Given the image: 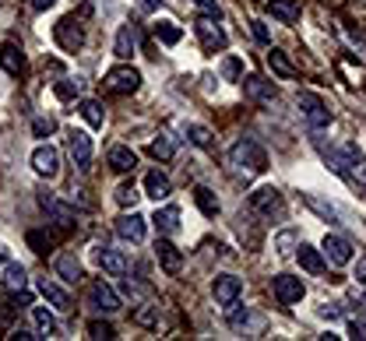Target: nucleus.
Returning a JSON list of instances; mask_svg holds the SVG:
<instances>
[{
    "label": "nucleus",
    "instance_id": "4be33fe9",
    "mask_svg": "<svg viewBox=\"0 0 366 341\" xmlns=\"http://www.w3.org/2000/svg\"><path fill=\"white\" fill-rule=\"evenodd\" d=\"M0 67H4L11 78H18L25 71V53H21L18 43H4V46H0Z\"/></svg>",
    "mask_w": 366,
    "mask_h": 341
},
{
    "label": "nucleus",
    "instance_id": "7ed1b4c3",
    "mask_svg": "<svg viewBox=\"0 0 366 341\" xmlns=\"http://www.w3.org/2000/svg\"><path fill=\"white\" fill-rule=\"evenodd\" d=\"M106 91L109 96H134V91L141 88V71L131 67V64H120L113 71H106Z\"/></svg>",
    "mask_w": 366,
    "mask_h": 341
},
{
    "label": "nucleus",
    "instance_id": "2f4dec72",
    "mask_svg": "<svg viewBox=\"0 0 366 341\" xmlns=\"http://www.w3.org/2000/svg\"><path fill=\"white\" fill-rule=\"evenodd\" d=\"M268 64H271V71L279 74V78H296V67L289 64V56H286L282 50H271V53H268Z\"/></svg>",
    "mask_w": 366,
    "mask_h": 341
},
{
    "label": "nucleus",
    "instance_id": "c03bdc74",
    "mask_svg": "<svg viewBox=\"0 0 366 341\" xmlns=\"http://www.w3.org/2000/svg\"><path fill=\"white\" fill-rule=\"evenodd\" d=\"M349 331H352L356 341H366V320H363V317H352V320H349Z\"/></svg>",
    "mask_w": 366,
    "mask_h": 341
},
{
    "label": "nucleus",
    "instance_id": "864d4df0",
    "mask_svg": "<svg viewBox=\"0 0 366 341\" xmlns=\"http://www.w3.org/2000/svg\"><path fill=\"white\" fill-rule=\"evenodd\" d=\"M356 176H359V179H363V183H366V159H363V162H359V169H356Z\"/></svg>",
    "mask_w": 366,
    "mask_h": 341
},
{
    "label": "nucleus",
    "instance_id": "393cba45",
    "mask_svg": "<svg viewBox=\"0 0 366 341\" xmlns=\"http://www.w3.org/2000/svg\"><path fill=\"white\" fill-rule=\"evenodd\" d=\"M151 226L159 229V236H176V232H180V208H176V204H169V208L155 211Z\"/></svg>",
    "mask_w": 366,
    "mask_h": 341
},
{
    "label": "nucleus",
    "instance_id": "ea45409f",
    "mask_svg": "<svg viewBox=\"0 0 366 341\" xmlns=\"http://www.w3.org/2000/svg\"><path fill=\"white\" fill-rule=\"evenodd\" d=\"M191 4H194L201 14H208V18L222 21V8H219V0H191Z\"/></svg>",
    "mask_w": 366,
    "mask_h": 341
},
{
    "label": "nucleus",
    "instance_id": "4468645a",
    "mask_svg": "<svg viewBox=\"0 0 366 341\" xmlns=\"http://www.w3.org/2000/svg\"><path fill=\"white\" fill-rule=\"evenodd\" d=\"M39 292H43V299L53 306V309H74V299H71V292L60 285V282H53V278H39Z\"/></svg>",
    "mask_w": 366,
    "mask_h": 341
},
{
    "label": "nucleus",
    "instance_id": "c85d7f7f",
    "mask_svg": "<svg viewBox=\"0 0 366 341\" xmlns=\"http://www.w3.org/2000/svg\"><path fill=\"white\" fill-rule=\"evenodd\" d=\"M25 282H28L25 267L8 261V264H4V289H8V292H21V289H25Z\"/></svg>",
    "mask_w": 366,
    "mask_h": 341
},
{
    "label": "nucleus",
    "instance_id": "49530a36",
    "mask_svg": "<svg viewBox=\"0 0 366 341\" xmlns=\"http://www.w3.org/2000/svg\"><path fill=\"white\" fill-rule=\"evenodd\" d=\"M134 320H138V324H144V327H151V324H155V309H151V306L138 309V314H134Z\"/></svg>",
    "mask_w": 366,
    "mask_h": 341
},
{
    "label": "nucleus",
    "instance_id": "1a4fd4ad",
    "mask_svg": "<svg viewBox=\"0 0 366 341\" xmlns=\"http://www.w3.org/2000/svg\"><path fill=\"white\" fill-rule=\"evenodd\" d=\"M250 208L254 211H261V214H282L286 211V201H282V190L279 187H261V190H254L250 194Z\"/></svg>",
    "mask_w": 366,
    "mask_h": 341
},
{
    "label": "nucleus",
    "instance_id": "7c9ffc66",
    "mask_svg": "<svg viewBox=\"0 0 366 341\" xmlns=\"http://www.w3.org/2000/svg\"><path fill=\"white\" fill-rule=\"evenodd\" d=\"M194 201H197V208L208 214V219H215V214H219V197L211 194L208 187H194Z\"/></svg>",
    "mask_w": 366,
    "mask_h": 341
},
{
    "label": "nucleus",
    "instance_id": "5701e85b",
    "mask_svg": "<svg viewBox=\"0 0 366 341\" xmlns=\"http://www.w3.org/2000/svg\"><path fill=\"white\" fill-rule=\"evenodd\" d=\"M96 261H99V267L103 271H109V274H127V257L120 254V250H109V246H99L96 250Z\"/></svg>",
    "mask_w": 366,
    "mask_h": 341
},
{
    "label": "nucleus",
    "instance_id": "6e6d98bb",
    "mask_svg": "<svg viewBox=\"0 0 366 341\" xmlns=\"http://www.w3.org/2000/svg\"><path fill=\"white\" fill-rule=\"evenodd\" d=\"M0 264H8V246L0 243Z\"/></svg>",
    "mask_w": 366,
    "mask_h": 341
},
{
    "label": "nucleus",
    "instance_id": "79ce46f5",
    "mask_svg": "<svg viewBox=\"0 0 366 341\" xmlns=\"http://www.w3.org/2000/svg\"><path fill=\"white\" fill-rule=\"evenodd\" d=\"M32 134H36V138H50V134H53V120H43V116L32 120Z\"/></svg>",
    "mask_w": 366,
    "mask_h": 341
},
{
    "label": "nucleus",
    "instance_id": "a878e982",
    "mask_svg": "<svg viewBox=\"0 0 366 341\" xmlns=\"http://www.w3.org/2000/svg\"><path fill=\"white\" fill-rule=\"evenodd\" d=\"M296 257H299V267L310 271V274H321L324 271V254L314 250L310 243H296Z\"/></svg>",
    "mask_w": 366,
    "mask_h": 341
},
{
    "label": "nucleus",
    "instance_id": "2eb2a0df",
    "mask_svg": "<svg viewBox=\"0 0 366 341\" xmlns=\"http://www.w3.org/2000/svg\"><path fill=\"white\" fill-rule=\"evenodd\" d=\"M32 169H36L39 176L53 179V176L60 173V151H56L53 144H39V148L32 151Z\"/></svg>",
    "mask_w": 366,
    "mask_h": 341
},
{
    "label": "nucleus",
    "instance_id": "473e14b6",
    "mask_svg": "<svg viewBox=\"0 0 366 341\" xmlns=\"http://www.w3.org/2000/svg\"><path fill=\"white\" fill-rule=\"evenodd\" d=\"M155 39H159L162 46H176V43L183 39V32H180V25H173V21H159V25H155Z\"/></svg>",
    "mask_w": 366,
    "mask_h": 341
},
{
    "label": "nucleus",
    "instance_id": "8fccbe9b",
    "mask_svg": "<svg viewBox=\"0 0 366 341\" xmlns=\"http://www.w3.org/2000/svg\"><path fill=\"white\" fill-rule=\"evenodd\" d=\"M28 4H32V11H50L56 0H28Z\"/></svg>",
    "mask_w": 366,
    "mask_h": 341
},
{
    "label": "nucleus",
    "instance_id": "a18cd8bd",
    "mask_svg": "<svg viewBox=\"0 0 366 341\" xmlns=\"http://www.w3.org/2000/svg\"><path fill=\"white\" fill-rule=\"evenodd\" d=\"M250 28H254V36H257V43L271 46V32H268V25H264V21H250Z\"/></svg>",
    "mask_w": 366,
    "mask_h": 341
},
{
    "label": "nucleus",
    "instance_id": "39448f33",
    "mask_svg": "<svg viewBox=\"0 0 366 341\" xmlns=\"http://www.w3.org/2000/svg\"><path fill=\"white\" fill-rule=\"evenodd\" d=\"M53 39H56V46L64 50V53H78V50L85 46V32H81L78 18H74V14L60 18V21L53 25Z\"/></svg>",
    "mask_w": 366,
    "mask_h": 341
},
{
    "label": "nucleus",
    "instance_id": "58836bf2",
    "mask_svg": "<svg viewBox=\"0 0 366 341\" xmlns=\"http://www.w3.org/2000/svg\"><path fill=\"white\" fill-rule=\"evenodd\" d=\"M88 338H96V341H109V338H116V331H113L109 324H103V320H92V324H88Z\"/></svg>",
    "mask_w": 366,
    "mask_h": 341
},
{
    "label": "nucleus",
    "instance_id": "20e7f679",
    "mask_svg": "<svg viewBox=\"0 0 366 341\" xmlns=\"http://www.w3.org/2000/svg\"><path fill=\"white\" fill-rule=\"evenodd\" d=\"M88 306L96 309V314H106V317H113V314H120V309H124L120 296L103 282V278H96V282L88 285Z\"/></svg>",
    "mask_w": 366,
    "mask_h": 341
},
{
    "label": "nucleus",
    "instance_id": "a211bd4d",
    "mask_svg": "<svg viewBox=\"0 0 366 341\" xmlns=\"http://www.w3.org/2000/svg\"><path fill=\"white\" fill-rule=\"evenodd\" d=\"M106 162H109L113 173H134V169H138V155H134V148H127V144H113L109 155H106Z\"/></svg>",
    "mask_w": 366,
    "mask_h": 341
},
{
    "label": "nucleus",
    "instance_id": "37998d69",
    "mask_svg": "<svg viewBox=\"0 0 366 341\" xmlns=\"http://www.w3.org/2000/svg\"><path fill=\"white\" fill-rule=\"evenodd\" d=\"M296 250V232H282L279 236V254H292Z\"/></svg>",
    "mask_w": 366,
    "mask_h": 341
},
{
    "label": "nucleus",
    "instance_id": "cd10ccee",
    "mask_svg": "<svg viewBox=\"0 0 366 341\" xmlns=\"http://www.w3.org/2000/svg\"><path fill=\"white\" fill-rule=\"evenodd\" d=\"M78 113L85 116V123L88 127H103V120H106V113H103V102H96V99H81V106H78Z\"/></svg>",
    "mask_w": 366,
    "mask_h": 341
},
{
    "label": "nucleus",
    "instance_id": "de8ad7c7",
    "mask_svg": "<svg viewBox=\"0 0 366 341\" xmlns=\"http://www.w3.org/2000/svg\"><path fill=\"white\" fill-rule=\"evenodd\" d=\"M321 317H324V320H334V317H342V309H338V302H327V306L321 309Z\"/></svg>",
    "mask_w": 366,
    "mask_h": 341
},
{
    "label": "nucleus",
    "instance_id": "9b49d317",
    "mask_svg": "<svg viewBox=\"0 0 366 341\" xmlns=\"http://www.w3.org/2000/svg\"><path fill=\"white\" fill-rule=\"evenodd\" d=\"M321 254L327 257V264L345 267V264L352 261V243H349V239H342V236H334V232H327V236H324V243H321Z\"/></svg>",
    "mask_w": 366,
    "mask_h": 341
},
{
    "label": "nucleus",
    "instance_id": "aec40b11",
    "mask_svg": "<svg viewBox=\"0 0 366 341\" xmlns=\"http://www.w3.org/2000/svg\"><path fill=\"white\" fill-rule=\"evenodd\" d=\"M144 194L151 197V201H166L169 194H173V183H169V176L166 173H159V169H151L148 176H144Z\"/></svg>",
    "mask_w": 366,
    "mask_h": 341
},
{
    "label": "nucleus",
    "instance_id": "72a5a7b5",
    "mask_svg": "<svg viewBox=\"0 0 366 341\" xmlns=\"http://www.w3.org/2000/svg\"><path fill=\"white\" fill-rule=\"evenodd\" d=\"M183 134H187V141L197 144V148H211V131L201 127V123H187V127H183Z\"/></svg>",
    "mask_w": 366,
    "mask_h": 341
},
{
    "label": "nucleus",
    "instance_id": "f257e3e1",
    "mask_svg": "<svg viewBox=\"0 0 366 341\" xmlns=\"http://www.w3.org/2000/svg\"><path fill=\"white\" fill-rule=\"evenodd\" d=\"M229 162H233L243 176H257V173L268 169V155H264V148H261L257 141L243 138V141H236V144L229 148Z\"/></svg>",
    "mask_w": 366,
    "mask_h": 341
},
{
    "label": "nucleus",
    "instance_id": "ddd939ff",
    "mask_svg": "<svg viewBox=\"0 0 366 341\" xmlns=\"http://www.w3.org/2000/svg\"><path fill=\"white\" fill-rule=\"evenodd\" d=\"M144 222H148V219H141V214L131 208L127 214H120L113 229H116V236H120V239H127V243H141V239H144V232H148V229H144Z\"/></svg>",
    "mask_w": 366,
    "mask_h": 341
},
{
    "label": "nucleus",
    "instance_id": "423d86ee",
    "mask_svg": "<svg viewBox=\"0 0 366 341\" xmlns=\"http://www.w3.org/2000/svg\"><path fill=\"white\" fill-rule=\"evenodd\" d=\"M271 292H274V299H279L282 306H296L303 296H307V285H303V278H296V274H274L271 278Z\"/></svg>",
    "mask_w": 366,
    "mask_h": 341
},
{
    "label": "nucleus",
    "instance_id": "dca6fc26",
    "mask_svg": "<svg viewBox=\"0 0 366 341\" xmlns=\"http://www.w3.org/2000/svg\"><path fill=\"white\" fill-rule=\"evenodd\" d=\"M67 148H71V159H74V166H78L81 173L92 169V138H88L85 131H71Z\"/></svg>",
    "mask_w": 366,
    "mask_h": 341
},
{
    "label": "nucleus",
    "instance_id": "f03ea898",
    "mask_svg": "<svg viewBox=\"0 0 366 341\" xmlns=\"http://www.w3.org/2000/svg\"><path fill=\"white\" fill-rule=\"evenodd\" d=\"M39 208L46 211V222H53L56 229H74V222H78L74 208L67 201H60L56 194H50V190H39Z\"/></svg>",
    "mask_w": 366,
    "mask_h": 341
},
{
    "label": "nucleus",
    "instance_id": "f704fd0d",
    "mask_svg": "<svg viewBox=\"0 0 366 341\" xmlns=\"http://www.w3.org/2000/svg\"><path fill=\"white\" fill-rule=\"evenodd\" d=\"M53 91H56V99L71 102V99H78V96H81V81H78V78H74V81H71V78H64V81H56V85H53Z\"/></svg>",
    "mask_w": 366,
    "mask_h": 341
},
{
    "label": "nucleus",
    "instance_id": "c756f323",
    "mask_svg": "<svg viewBox=\"0 0 366 341\" xmlns=\"http://www.w3.org/2000/svg\"><path fill=\"white\" fill-rule=\"evenodd\" d=\"M32 320H36V331H39V338H53V334H56V320H53V314H50V309L36 306V309H32Z\"/></svg>",
    "mask_w": 366,
    "mask_h": 341
},
{
    "label": "nucleus",
    "instance_id": "f3484780",
    "mask_svg": "<svg viewBox=\"0 0 366 341\" xmlns=\"http://www.w3.org/2000/svg\"><path fill=\"white\" fill-rule=\"evenodd\" d=\"M155 261H159V267L166 274H180V267H183V254L169 239H155Z\"/></svg>",
    "mask_w": 366,
    "mask_h": 341
},
{
    "label": "nucleus",
    "instance_id": "4c0bfd02",
    "mask_svg": "<svg viewBox=\"0 0 366 341\" xmlns=\"http://www.w3.org/2000/svg\"><path fill=\"white\" fill-rule=\"evenodd\" d=\"M303 201H307V204H310V208H314V211L321 214V219H331V222H338V211H334L331 204H324V201H317L314 194H307V197H303Z\"/></svg>",
    "mask_w": 366,
    "mask_h": 341
},
{
    "label": "nucleus",
    "instance_id": "4d7b16f0",
    "mask_svg": "<svg viewBox=\"0 0 366 341\" xmlns=\"http://www.w3.org/2000/svg\"><path fill=\"white\" fill-rule=\"evenodd\" d=\"M363 302H366V285H363Z\"/></svg>",
    "mask_w": 366,
    "mask_h": 341
},
{
    "label": "nucleus",
    "instance_id": "9d476101",
    "mask_svg": "<svg viewBox=\"0 0 366 341\" xmlns=\"http://www.w3.org/2000/svg\"><path fill=\"white\" fill-rule=\"evenodd\" d=\"M211 292H215V302H219L222 309H229L233 302L243 299V282H239L236 274H219L215 285H211Z\"/></svg>",
    "mask_w": 366,
    "mask_h": 341
},
{
    "label": "nucleus",
    "instance_id": "a19ab883",
    "mask_svg": "<svg viewBox=\"0 0 366 341\" xmlns=\"http://www.w3.org/2000/svg\"><path fill=\"white\" fill-rule=\"evenodd\" d=\"M28 246H32L36 254H46V250H50V236H43V232H28Z\"/></svg>",
    "mask_w": 366,
    "mask_h": 341
},
{
    "label": "nucleus",
    "instance_id": "09e8293b",
    "mask_svg": "<svg viewBox=\"0 0 366 341\" xmlns=\"http://www.w3.org/2000/svg\"><path fill=\"white\" fill-rule=\"evenodd\" d=\"M222 74H226V78L233 81V78L239 74V64H236V60H226V64H222Z\"/></svg>",
    "mask_w": 366,
    "mask_h": 341
},
{
    "label": "nucleus",
    "instance_id": "c9c22d12",
    "mask_svg": "<svg viewBox=\"0 0 366 341\" xmlns=\"http://www.w3.org/2000/svg\"><path fill=\"white\" fill-rule=\"evenodd\" d=\"M113 197H116V204H120V208H134L141 194H138V187H134V183H120Z\"/></svg>",
    "mask_w": 366,
    "mask_h": 341
},
{
    "label": "nucleus",
    "instance_id": "bb28decb",
    "mask_svg": "<svg viewBox=\"0 0 366 341\" xmlns=\"http://www.w3.org/2000/svg\"><path fill=\"white\" fill-rule=\"evenodd\" d=\"M56 274L64 278V282H81V261L74 257V254H60L56 257Z\"/></svg>",
    "mask_w": 366,
    "mask_h": 341
},
{
    "label": "nucleus",
    "instance_id": "b1692460",
    "mask_svg": "<svg viewBox=\"0 0 366 341\" xmlns=\"http://www.w3.org/2000/svg\"><path fill=\"white\" fill-rule=\"evenodd\" d=\"M268 14L282 25H296L299 21V4L296 0H268Z\"/></svg>",
    "mask_w": 366,
    "mask_h": 341
},
{
    "label": "nucleus",
    "instance_id": "3c124183",
    "mask_svg": "<svg viewBox=\"0 0 366 341\" xmlns=\"http://www.w3.org/2000/svg\"><path fill=\"white\" fill-rule=\"evenodd\" d=\"M356 282H359V285H366V257L356 264Z\"/></svg>",
    "mask_w": 366,
    "mask_h": 341
},
{
    "label": "nucleus",
    "instance_id": "0eeeda50",
    "mask_svg": "<svg viewBox=\"0 0 366 341\" xmlns=\"http://www.w3.org/2000/svg\"><path fill=\"white\" fill-rule=\"evenodd\" d=\"M296 102H299L303 116H307V123H310L314 131H321V127H327V123H331V113H327V106L321 102V96H314V91H299V96H296Z\"/></svg>",
    "mask_w": 366,
    "mask_h": 341
},
{
    "label": "nucleus",
    "instance_id": "412c9836",
    "mask_svg": "<svg viewBox=\"0 0 366 341\" xmlns=\"http://www.w3.org/2000/svg\"><path fill=\"white\" fill-rule=\"evenodd\" d=\"M317 151H321V159H324V162L331 166V173H338V176H345V179H349L352 166H349V159H345V151H338V148L324 144L321 138H317Z\"/></svg>",
    "mask_w": 366,
    "mask_h": 341
},
{
    "label": "nucleus",
    "instance_id": "e433bc0d",
    "mask_svg": "<svg viewBox=\"0 0 366 341\" xmlns=\"http://www.w3.org/2000/svg\"><path fill=\"white\" fill-rule=\"evenodd\" d=\"M151 155H155V159L159 162H169L173 159V155H176V144L169 141V138H159V141H151V148H148Z\"/></svg>",
    "mask_w": 366,
    "mask_h": 341
},
{
    "label": "nucleus",
    "instance_id": "6ab92c4d",
    "mask_svg": "<svg viewBox=\"0 0 366 341\" xmlns=\"http://www.w3.org/2000/svg\"><path fill=\"white\" fill-rule=\"evenodd\" d=\"M134 50H138V25H134V21H127V25H120L116 43H113V53H116L120 60H131V56H134Z\"/></svg>",
    "mask_w": 366,
    "mask_h": 341
},
{
    "label": "nucleus",
    "instance_id": "f8f14e48",
    "mask_svg": "<svg viewBox=\"0 0 366 341\" xmlns=\"http://www.w3.org/2000/svg\"><path fill=\"white\" fill-rule=\"evenodd\" d=\"M243 91H247V99H254L261 106H271L274 99H279V88H274L268 78H261V74H247V78H243Z\"/></svg>",
    "mask_w": 366,
    "mask_h": 341
},
{
    "label": "nucleus",
    "instance_id": "603ef678",
    "mask_svg": "<svg viewBox=\"0 0 366 341\" xmlns=\"http://www.w3.org/2000/svg\"><path fill=\"white\" fill-rule=\"evenodd\" d=\"M11 338H14V341H36L39 334H32V331H14Z\"/></svg>",
    "mask_w": 366,
    "mask_h": 341
},
{
    "label": "nucleus",
    "instance_id": "6e6552de",
    "mask_svg": "<svg viewBox=\"0 0 366 341\" xmlns=\"http://www.w3.org/2000/svg\"><path fill=\"white\" fill-rule=\"evenodd\" d=\"M194 28H197V36H201V46H204L208 53H215V50H226V46H229V36H226L222 28L215 25V18L201 14V18L194 21Z\"/></svg>",
    "mask_w": 366,
    "mask_h": 341
},
{
    "label": "nucleus",
    "instance_id": "5fc2aeb1",
    "mask_svg": "<svg viewBox=\"0 0 366 341\" xmlns=\"http://www.w3.org/2000/svg\"><path fill=\"white\" fill-rule=\"evenodd\" d=\"M141 4H144V8H148V11H155V8H159V4H162V0H141Z\"/></svg>",
    "mask_w": 366,
    "mask_h": 341
}]
</instances>
